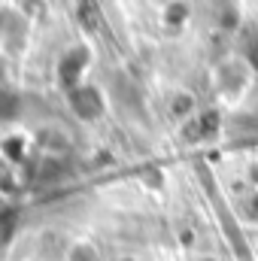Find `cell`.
<instances>
[{"label":"cell","instance_id":"cell-1","mask_svg":"<svg viewBox=\"0 0 258 261\" xmlns=\"http://www.w3.org/2000/svg\"><path fill=\"white\" fill-rule=\"evenodd\" d=\"M67 103L76 113V119H82V122H97L107 110V100H104L100 88H94V85H79V88L67 91Z\"/></svg>","mask_w":258,"mask_h":261},{"label":"cell","instance_id":"cell-2","mask_svg":"<svg viewBox=\"0 0 258 261\" xmlns=\"http://www.w3.org/2000/svg\"><path fill=\"white\" fill-rule=\"evenodd\" d=\"M88 61H91V52L85 46H76V49H70V52L61 55V61H58V82H61L64 91H73V88L82 85V73H85Z\"/></svg>","mask_w":258,"mask_h":261},{"label":"cell","instance_id":"cell-3","mask_svg":"<svg viewBox=\"0 0 258 261\" xmlns=\"http://www.w3.org/2000/svg\"><path fill=\"white\" fill-rule=\"evenodd\" d=\"M21 116V94L9 85H0V125H12Z\"/></svg>","mask_w":258,"mask_h":261},{"label":"cell","instance_id":"cell-4","mask_svg":"<svg viewBox=\"0 0 258 261\" xmlns=\"http://www.w3.org/2000/svg\"><path fill=\"white\" fill-rule=\"evenodd\" d=\"M0 149H3V155H6L9 161H24V155H28V137H21V134L6 137Z\"/></svg>","mask_w":258,"mask_h":261},{"label":"cell","instance_id":"cell-5","mask_svg":"<svg viewBox=\"0 0 258 261\" xmlns=\"http://www.w3.org/2000/svg\"><path fill=\"white\" fill-rule=\"evenodd\" d=\"M67 261H97V252L91 243H73L67 249Z\"/></svg>","mask_w":258,"mask_h":261},{"label":"cell","instance_id":"cell-6","mask_svg":"<svg viewBox=\"0 0 258 261\" xmlns=\"http://www.w3.org/2000/svg\"><path fill=\"white\" fill-rule=\"evenodd\" d=\"M189 110H192V100H189V97H176V100H173V113H176V116H186Z\"/></svg>","mask_w":258,"mask_h":261},{"label":"cell","instance_id":"cell-7","mask_svg":"<svg viewBox=\"0 0 258 261\" xmlns=\"http://www.w3.org/2000/svg\"><path fill=\"white\" fill-rule=\"evenodd\" d=\"M6 79H9V64H6V58L0 55V85H6Z\"/></svg>","mask_w":258,"mask_h":261},{"label":"cell","instance_id":"cell-8","mask_svg":"<svg viewBox=\"0 0 258 261\" xmlns=\"http://www.w3.org/2000/svg\"><path fill=\"white\" fill-rule=\"evenodd\" d=\"M167 12H170V21H179V18H183V12H186V9H183V6H170V9H167Z\"/></svg>","mask_w":258,"mask_h":261},{"label":"cell","instance_id":"cell-9","mask_svg":"<svg viewBox=\"0 0 258 261\" xmlns=\"http://www.w3.org/2000/svg\"><path fill=\"white\" fill-rule=\"evenodd\" d=\"M252 64L258 67V46H255V49H252Z\"/></svg>","mask_w":258,"mask_h":261}]
</instances>
